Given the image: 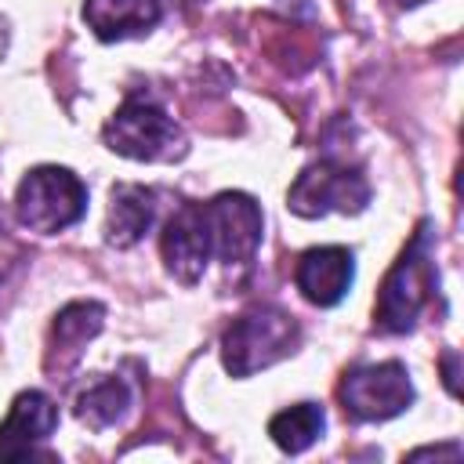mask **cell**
<instances>
[{"instance_id": "obj_1", "label": "cell", "mask_w": 464, "mask_h": 464, "mask_svg": "<svg viewBox=\"0 0 464 464\" xmlns=\"http://www.w3.org/2000/svg\"><path fill=\"white\" fill-rule=\"evenodd\" d=\"M435 283H439V276H435V261H431V236H428V225H420L381 283L377 308H373L377 330H384V334L413 330L417 315L424 312V304L435 294Z\"/></svg>"}, {"instance_id": "obj_2", "label": "cell", "mask_w": 464, "mask_h": 464, "mask_svg": "<svg viewBox=\"0 0 464 464\" xmlns=\"http://www.w3.org/2000/svg\"><path fill=\"white\" fill-rule=\"evenodd\" d=\"M301 330L290 312L276 304H257L228 323L221 334V362L232 377H250L297 352Z\"/></svg>"}, {"instance_id": "obj_3", "label": "cell", "mask_w": 464, "mask_h": 464, "mask_svg": "<svg viewBox=\"0 0 464 464\" xmlns=\"http://www.w3.org/2000/svg\"><path fill=\"white\" fill-rule=\"evenodd\" d=\"M102 138L116 156L141 163H167L185 152L181 127L149 98H127L105 123Z\"/></svg>"}, {"instance_id": "obj_4", "label": "cell", "mask_w": 464, "mask_h": 464, "mask_svg": "<svg viewBox=\"0 0 464 464\" xmlns=\"http://www.w3.org/2000/svg\"><path fill=\"white\" fill-rule=\"evenodd\" d=\"M14 214L25 228L54 236L87 214V188L65 167H36L18 185Z\"/></svg>"}, {"instance_id": "obj_5", "label": "cell", "mask_w": 464, "mask_h": 464, "mask_svg": "<svg viewBox=\"0 0 464 464\" xmlns=\"http://www.w3.org/2000/svg\"><path fill=\"white\" fill-rule=\"evenodd\" d=\"M337 399L348 417L355 420H388L399 417L413 402V384L410 370L399 359L388 362H366L344 373Z\"/></svg>"}, {"instance_id": "obj_6", "label": "cell", "mask_w": 464, "mask_h": 464, "mask_svg": "<svg viewBox=\"0 0 464 464\" xmlns=\"http://www.w3.org/2000/svg\"><path fill=\"white\" fill-rule=\"evenodd\" d=\"M370 203V185L355 167L319 160L297 174V181L286 192V207L301 218H323L330 210L359 214Z\"/></svg>"}, {"instance_id": "obj_7", "label": "cell", "mask_w": 464, "mask_h": 464, "mask_svg": "<svg viewBox=\"0 0 464 464\" xmlns=\"http://www.w3.org/2000/svg\"><path fill=\"white\" fill-rule=\"evenodd\" d=\"M207 225H210V243L214 257L225 265H250L257 246H261V207L246 192H221L207 203Z\"/></svg>"}, {"instance_id": "obj_8", "label": "cell", "mask_w": 464, "mask_h": 464, "mask_svg": "<svg viewBox=\"0 0 464 464\" xmlns=\"http://www.w3.org/2000/svg\"><path fill=\"white\" fill-rule=\"evenodd\" d=\"M163 265L174 279L181 283H196L210 257H214V243H210V225H207V203H181L170 221L163 225Z\"/></svg>"}, {"instance_id": "obj_9", "label": "cell", "mask_w": 464, "mask_h": 464, "mask_svg": "<svg viewBox=\"0 0 464 464\" xmlns=\"http://www.w3.org/2000/svg\"><path fill=\"white\" fill-rule=\"evenodd\" d=\"M58 428V406L44 392H22L0 424V460H25Z\"/></svg>"}, {"instance_id": "obj_10", "label": "cell", "mask_w": 464, "mask_h": 464, "mask_svg": "<svg viewBox=\"0 0 464 464\" xmlns=\"http://www.w3.org/2000/svg\"><path fill=\"white\" fill-rule=\"evenodd\" d=\"M355 279V257L348 246H312L297 257L294 283L304 294V301L330 308L337 304Z\"/></svg>"}, {"instance_id": "obj_11", "label": "cell", "mask_w": 464, "mask_h": 464, "mask_svg": "<svg viewBox=\"0 0 464 464\" xmlns=\"http://www.w3.org/2000/svg\"><path fill=\"white\" fill-rule=\"evenodd\" d=\"M83 22L98 40H127L141 36L160 22L156 0H87Z\"/></svg>"}, {"instance_id": "obj_12", "label": "cell", "mask_w": 464, "mask_h": 464, "mask_svg": "<svg viewBox=\"0 0 464 464\" xmlns=\"http://www.w3.org/2000/svg\"><path fill=\"white\" fill-rule=\"evenodd\" d=\"M156 218V192L145 185H116L109 196V218H105V239L112 246H134Z\"/></svg>"}, {"instance_id": "obj_13", "label": "cell", "mask_w": 464, "mask_h": 464, "mask_svg": "<svg viewBox=\"0 0 464 464\" xmlns=\"http://www.w3.org/2000/svg\"><path fill=\"white\" fill-rule=\"evenodd\" d=\"M134 406V395L123 377H102L87 392L76 395V417L91 428H109L120 424Z\"/></svg>"}, {"instance_id": "obj_14", "label": "cell", "mask_w": 464, "mask_h": 464, "mask_svg": "<svg viewBox=\"0 0 464 464\" xmlns=\"http://www.w3.org/2000/svg\"><path fill=\"white\" fill-rule=\"evenodd\" d=\"M326 428V413L319 402H297V406H286L279 410L272 420H268V435L272 442L283 450V453H301L308 450Z\"/></svg>"}, {"instance_id": "obj_15", "label": "cell", "mask_w": 464, "mask_h": 464, "mask_svg": "<svg viewBox=\"0 0 464 464\" xmlns=\"http://www.w3.org/2000/svg\"><path fill=\"white\" fill-rule=\"evenodd\" d=\"M102 304H94V301H72V304H65L58 315H54V326H51V344L58 348V352H69V355H76L98 330H102Z\"/></svg>"}, {"instance_id": "obj_16", "label": "cell", "mask_w": 464, "mask_h": 464, "mask_svg": "<svg viewBox=\"0 0 464 464\" xmlns=\"http://www.w3.org/2000/svg\"><path fill=\"white\" fill-rule=\"evenodd\" d=\"M395 4H399V7H417L420 0H395Z\"/></svg>"}]
</instances>
